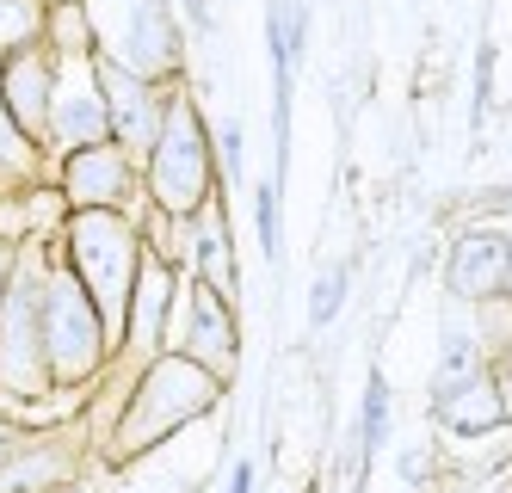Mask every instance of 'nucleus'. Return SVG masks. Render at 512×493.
Wrapping results in <instances>:
<instances>
[{
    "instance_id": "obj_1",
    "label": "nucleus",
    "mask_w": 512,
    "mask_h": 493,
    "mask_svg": "<svg viewBox=\"0 0 512 493\" xmlns=\"http://www.w3.org/2000/svg\"><path fill=\"white\" fill-rule=\"evenodd\" d=\"M216 401H223V383L192 364L186 352H161L142 364V376L130 383L124 395V413H118V426L112 438H105V463H130L142 457V450H155L161 438H173L179 426H192L198 413H210Z\"/></svg>"
},
{
    "instance_id": "obj_2",
    "label": "nucleus",
    "mask_w": 512,
    "mask_h": 493,
    "mask_svg": "<svg viewBox=\"0 0 512 493\" xmlns=\"http://www.w3.org/2000/svg\"><path fill=\"white\" fill-rule=\"evenodd\" d=\"M62 265L93 296V309L105 321V339H112V352H118L124 315H130V290H136V265H142V229L124 210H68Z\"/></svg>"
},
{
    "instance_id": "obj_3",
    "label": "nucleus",
    "mask_w": 512,
    "mask_h": 493,
    "mask_svg": "<svg viewBox=\"0 0 512 493\" xmlns=\"http://www.w3.org/2000/svg\"><path fill=\"white\" fill-rule=\"evenodd\" d=\"M38 339H44V370L50 389H81L112 364V339L93 309V296L62 259H44V296H38Z\"/></svg>"
},
{
    "instance_id": "obj_4",
    "label": "nucleus",
    "mask_w": 512,
    "mask_h": 493,
    "mask_svg": "<svg viewBox=\"0 0 512 493\" xmlns=\"http://www.w3.org/2000/svg\"><path fill=\"white\" fill-rule=\"evenodd\" d=\"M93 25V56L118 62L155 87H173L186 68V31L173 0H81Z\"/></svg>"
},
{
    "instance_id": "obj_5",
    "label": "nucleus",
    "mask_w": 512,
    "mask_h": 493,
    "mask_svg": "<svg viewBox=\"0 0 512 493\" xmlns=\"http://www.w3.org/2000/svg\"><path fill=\"white\" fill-rule=\"evenodd\" d=\"M142 179H149L155 216L167 222H192L210 204V130L198 118V99L179 81L167 87V111H161L149 161H142Z\"/></svg>"
},
{
    "instance_id": "obj_6",
    "label": "nucleus",
    "mask_w": 512,
    "mask_h": 493,
    "mask_svg": "<svg viewBox=\"0 0 512 493\" xmlns=\"http://www.w3.org/2000/svg\"><path fill=\"white\" fill-rule=\"evenodd\" d=\"M44 259L50 247L19 241L7 296H0V389L13 401H44L50 370H44V339H38V296H44Z\"/></svg>"
},
{
    "instance_id": "obj_7",
    "label": "nucleus",
    "mask_w": 512,
    "mask_h": 493,
    "mask_svg": "<svg viewBox=\"0 0 512 493\" xmlns=\"http://www.w3.org/2000/svg\"><path fill=\"white\" fill-rule=\"evenodd\" d=\"M93 81H99V99H105V130H112V142L142 167V161H149V148H155L161 111H167V87L142 81V74L105 62V56H93Z\"/></svg>"
},
{
    "instance_id": "obj_8",
    "label": "nucleus",
    "mask_w": 512,
    "mask_h": 493,
    "mask_svg": "<svg viewBox=\"0 0 512 493\" xmlns=\"http://www.w3.org/2000/svg\"><path fill=\"white\" fill-rule=\"evenodd\" d=\"M56 68L62 56L50 44H25L13 56H0V105H7L13 130L38 148H50V105H56Z\"/></svg>"
},
{
    "instance_id": "obj_9",
    "label": "nucleus",
    "mask_w": 512,
    "mask_h": 493,
    "mask_svg": "<svg viewBox=\"0 0 512 493\" xmlns=\"http://www.w3.org/2000/svg\"><path fill=\"white\" fill-rule=\"evenodd\" d=\"M56 192H62L68 210H124L136 198V161L124 155L118 142L68 148L62 173H56Z\"/></svg>"
},
{
    "instance_id": "obj_10",
    "label": "nucleus",
    "mask_w": 512,
    "mask_h": 493,
    "mask_svg": "<svg viewBox=\"0 0 512 493\" xmlns=\"http://www.w3.org/2000/svg\"><path fill=\"white\" fill-rule=\"evenodd\" d=\"M445 290L463 302V309L512 296V235H494V229L457 235L451 253H445Z\"/></svg>"
},
{
    "instance_id": "obj_11",
    "label": "nucleus",
    "mask_w": 512,
    "mask_h": 493,
    "mask_svg": "<svg viewBox=\"0 0 512 493\" xmlns=\"http://www.w3.org/2000/svg\"><path fill=\"white\" fill-rule=\"evenodd\" d=\"M173 302H179V272H173V259H161V253L142 247V265H136V290H130V315H124L118 352H136L142 364L161 358Z\"/></svg>"
},
{
    "instance_id": "obj_12",
    "label": "nucleus",
    "mask_w": 512,
    "mask_h": 493,
    "mask_svg": "<svg viewBox=\"0 0 512 493\" xmlns=\"http://www.w3.org/2000/svg\"><path fill=\"white\" fill-rule=\"evenodd\" d=\"M179 352L192 364H204L216 383H229L235 364H241V333H235V302L216 296L210 284L192 278L186 290V333H179Z\"/></svg>"
},
{
    "instance_id": "obj_13",
    "label": "nucleus",
    "mask_w": 512,
    "mask_h": 493,
    "mask_svg": "<svg viewBox=\"0 0 512 493\" xmlns=\"http://www.w3.org/2000/svg\"><path fill=\"white\" fill-rule=\"evenodd\" d=\"M112 142L105 130V99L93 81V56H68L56 68V105H50V148H87Z\"/></svg>"
},
{
    "instance_id": "obj_14",
    "label": "nucleus",
    "mask_w": 512,
    "mask_h": 493,
    "mask_svg": "<svg viewBox=\"0 0 512 493\" xmlns=\"http://www.w3.org/2000/svg\"><path fill=\"white\" fill-rule=\"evenodd\" d=\"M75 432H25L13 444V457L0 463V493H56L75 481L81 450L68 444Z\"/></svg>"
},
{
    "instance_id": "obj_15",
    "label": "nucleus",
    "mask_w": 512,
    "mask_h": 493,
    "mask_svg": "<svg viewBox=\"0 0 512 493\" xmlns=\"http://www.w3.org/2000/svg\"><path fill=\"white\" fill-rule=\"evenodd\" d=\"M438 407V420H445L451 432L463 438H482L494 426H506L512 413H506V383H500V370H482V376H469L463 389H451L445 401H432Z\"/></svg>"
},
{
    "instance_id": "obj_16",
    "label": "nucleus",
    "mask_w": 512,
    "mask_h": 493,
    "mask_svg": "<svg viewBox=\"0 0 512 493\" xmlns=\"http://www.w3.org/2000/svg\"><path fill=\"white\" fill-rule=\"evenodd\" d=\"M198 241H192V259H198V284H210L216 296H229L235 302V253H229V222L223 210H198Z\"/></svg>"
},
{
    "instance_id": "obj_17",
    "label": "nucleus",
    "mask_w": 512,
    "mask_h": 493,
    "mask_svg": "<svg viewBox=\"0 0 512 493\" xmlns=\"http://www.w3.org/2000/svg\"><path fill=\"white\" fill-rule=\"evenodd\" d=\"M44 179V155L31 148L13 118H7V105H0V198H13V192H31V185Z\"/></svg>"
},
{
    "instance_id": "obj_18",
    "label": "nucleus",
    "mask_w": 512,
    "mask_h": 493,
    "mask_svg": "<svg viewBox=\"0 0 512 493\" xmlns=\"http://www.w3.org/2000/svg\"><path fill=\"white\" fill-rule=\"evenodd\" d=\"M44 44L68 62V56H93V25L81 0H50V19H44Z\"/></svg>"
},
{
    "instance_id": "obj_19",
    "label": "nucleus",
    "mask_w": 512,
    "mask_h": 493,
    "mask_svg": "<svg viewBox=\"0 0 512 493\" xmlns=\"http://www.w3.org/2000/svg\"><path fill=\"white\" fill-rule=\"evenodd\" d=\"M44 19H50V0H0V56L44 44Z\"/></svg>"
},
{
    "instance_id": "obj_20",
    "label": "nucleus",
    "mask_w": 512,
    "mask_h": 493,
    "mask_svg": "<svg viewBox=\"0 0 512 493\" xmlns=\"http://www.w3.org/2000/svg\"><path fill=\"white\" fill-rule=\"evenodd\" d=\"M389 438V383L383 370H371V383H364V413H358V450L371 457V450H383Z\"/></svg>"
},
{
    "instance_id": "obj_21",
    "label": "nucleus",
    "mask_w": 512,
    "mask_h": 493,
    "mask_svg": "<svg viewBox=\"0 0 512 493\" xmlns=\"http://www.w3.org/2000/svg\"><path fill=\"white\" fill-rule=\"evenodd\" d=\"M346 284H352V272H346V265H334V272H327V278L315 284V296H309V327H327V321L340 315Z\"/></svg>"
},
{
    "instance_id": "obj_22",
    "label": "nucleus",
    "mask_w": 512,
    "mask_h": 493,
    "mask_svg": "<svg viewBox=\"0 0 512 493\" xmlns=\"http://www.w3.org/2000/svg\"><path fill=\"white\" fill-rule=\"evenodd\" d=\"M253 229H260V253L266 259H278V179H266L260 192H253Z\"/></svg>"
},
{
    "instance_id": "obj_23",
    "label": "nucleus",
    "mask_w": 512,
    "mask_h": 493,
    "mask_svg": "<svg viewBox=\"0 0 512 493\" xmlns=\"http://www.w3.org/2000/svg\"><path fill=\"white\" fill-rule=\"evenodd\" d=\"M216 148H223V167H229V179H235V173H241V124H235V118L216 130Z\"/></svg>"
},
{
    "instance_id": "obj_24",
    "label": "nucleus",
    "mask_w": 512,
    "mask_h": 493,
    "mask_svg": "<svg viewBox=\"0 0 512 493\" xmlns=\"http://www.w3.org/2000/svg\"><path fill=\"white\" fill-rule=\"evenodd\" d=\"M13 259H19V241H0V296H7V278H13Z\"/></svg>"
},
{
    "instance_id": "obj_25",
    "label": "nucleus",
    "mask_w": 512,
    "mask_h": 493,
    "mask_svg": "<svg viewBox=\"0 0 512 493\" xmlns=\"http://www.w3.org/2000/svg\"><path fill=\"white\" fill-rule=\"evenodd\" d=\"M179 7H186V19H192L198 31H210V0H179Z\"/></svg>"
},
{
    "instance_id": "obj_26",
    "label": "nucleus",
    "mask_w": 512,
    "mask_h": 493,
    "mask_svg": "<svg viewBox=\"0 0 512 493\" xmlns=\"http://www.w3.org/2000/svg\"><path fill=\"white\" fill-rule=\"evenodd\" d=\"M229 493H253V463H247V457L235 463V475H229Z\"/></svg>"
},
{
    "instance_id": "obj_27",
    "label": "nucleus",
    "mask_w": 512,
    "mask_h": 493,
    "mask_svg": "<svg viewBox=\"0 0 512 493\" xmlns=\"http://www.w3.org/2000/svg\"><path fill=\"white\" fill-rule=\"evenodd\" d=\"M19 438H25V432H19L13 420H0V463H7V457H13V444H19Z\"/></svg>"
},
{
    "instance_id": "obj_28",
    "label": "nucleus",
    "mask_w": 512,
    "mask_h": 493,
    "mask_svg": "<svg viewBox=\"0 0 512 493\" xmlns=\"http://www.w3.org/2000/svg\"><path fill=\"white\" fill-rule=\"evenodd\" d=\"M56 493H87V487H81V481H68V487H56Z\"/></svg>"
}]
</instances>
